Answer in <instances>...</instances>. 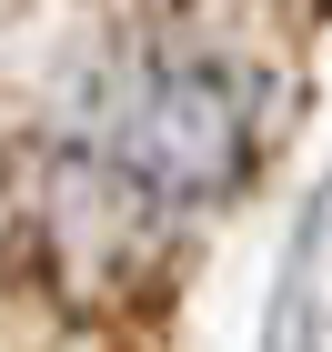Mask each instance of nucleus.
Segmentation results:
<instances>
[{"label": "nucleus", "mask_w": 332, "mask_h": 352, "mask_svg": "<svg viewBox=\"0 0 332 352\" xmlns=\"http://www.w3.org/2000/svg\"><path fill=\"white\" fill-rule=\"evenodd\" d=\"M121 162L162 191H212L242 171V111L212 81H151L121 121Z\"/></svg>", "instance_id": "obj_1"}]
</instances>
